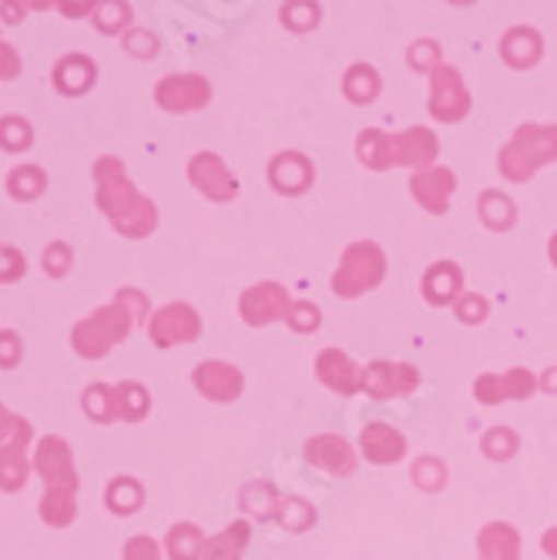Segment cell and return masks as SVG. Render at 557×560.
<instances>
[{"mask_svg": "<svg viewBox=\"0 0 557 560\" xmlns=\"http://www.w3.org/2000/svg\"><path fill=\"white\" fill-rule=\"evenodd\" d=\"M94 195H97V206L105 212L115 225L118 235L128 238H144L151 235L159 222L155 206L135 188V182L128 178L125 165L118 159H97L94 162Z\"/></svg>", "mask_w": 557, "mask_h": 560, "instance_id": "cell-1", "label": "cell"}, {"mask_svg": "<svg viewBox=\"0 0 557 560\" xmlns=\"http://www.w3.org/2000/svg\"><path fill=\"white\" fill-rule=\"evenodd\" d=\"M437 155V138L427 128H410L403 135H380L367 131L360 138V159L370 168H386V165H430Z\"/></svg>", "mask_w": 557, "mask_h": 560, "instance_id": "cell-2", "label": "cell"}, {"mask_svg": "<svg viewBox=\"0 0 557 560\" xmlns=\"http://www.w3.org/2000/svg\"><path fill=\"white\" fill-rule=\"evenodd\" d=\"M131 326H135V313L125 302L101 305L97 313H91L71 329V346L84 360H101V355H108L118 342H125Z\"/></svg>", "mask_w": 557, "mask_h": 560, "instance_id": "cell-3", "label": "cell"}, {"mask_svg": "<svg viewBox=\"0 0 557 560\" xmlns=\"http://www.w3.org/2000/svg\"><path fill=\"white\" fill-rule=\"evenodd\" d=\"M544 162H557V125H524L503 148L500 172L511 182H524Z\"/></svg>", "mask_w": 557, "mask_h": 560, "instance_id": "cell-4", "label": "cell"}, {"mask_svg": "<svg viewBox=\"0 0 557 560\" xmlns=\"http://www.w3.org/2000/svg\"><path fill=\"white\" fill-rule=\"evenodd\" d=\"M380 279H383V252L370 242H360V245L346 248L343 266L333 276V289H336V295L352 299V295L373 289Z\"/></svg>", "mask_w": 557, "mask_h": 560, "instance_id": "cell-5", "label": "cell"}, {"mask_svg": "<svg viewBox=\"0 0 557 560\" xmlns=\"http://www.w3.org/2000/svg\"><path fill=\"white\" fill-rule=\"evenodd\" d=\"M148 332H151V342L169 349L178 342H192L201 332V323H198V313L192 310V305L172 302V305H162V310L151 316Z\"/></svg>", "mask_w": 557, "mask_h": 560, "instance_id": "cell-6", "label": "cell"}, {"mask_svg": "<svg viewBox=\"0 0 557 560\" xmlns=\"http://www.w3.org/2000/svg\"><path fill=\"white\" fill-rule=\"evenodd\" d=\"M212 97V88L206 78L198 74H169L159 81L155 88V101L165 108V112H198L206 108Z\"/></svg>", "mask_w": 557, "mask_h": 560, "instance_id": "cell-7", "label": "cell"}, {"mask_svg": "<svg viewBox=\"0 0 557 560\" xmlns=\"http://www.w3.org/2000/svg\"><path fill=\"white\" fill-rule=\"evenodd\" d=\"M34 470L47 487H71L78 490V470L71 446L61 436H44L34 450Z\"/></svg>", "mask_w": 557, "mask_h": 560, "instance_id": "cell-8", "label": "cell"}, {"mask_svg": "<svg viewBox=\"0 0 557 560\" xmlns=\"http://www.w3.org/2000/svg\"><path fill=\"white\" fill-rule=\"evenodd\" d=\"M27 443H31V423L18 417L14 433L0 443V490L4 493H18L27 483V474H31Z\"/></svg>", "mask_w": 557, "mask_h": 560, "instance_id": "cell-9", "label": "cell"}, {"mask_svg": "<svg viewBox=\"0 0 557 560\" xmlns=\"http://www.w3.org/2000/svg\"><path fill=\"white\" fill-rule=\"evenodd\" d=\"M360 383L376 399H390V396H407L410 389H417L420 376L407 363H373V366H367Z\"/></svg>", "mask_w": 557, "mask_h": 560, "instance_id": "cell-10", "label": "cell"}, {"mask_svg": "<svg viewBox=\"0 0 557 560\" xmlns=\"http://www.w3.org/2000/svg\"><path fill=\"white\" fill-rule=\"evenodd\" d=\"M188 178L195 182V188H198V191H206V195H209V198H216V201H229V198L239 191V185H235L232 172L219 162V155H212V151H201V155H195V159H192V165H188Z\"/></svg>", "mask_w": 557, "mask_h": 560, "instance_id": "cell-11", "label": "cell"}, {"mask_svg": "<svg viewBox=\"0 0 557 560\" xmlns=\"http://www.w3.org/2000/svg\"><path fill=\"white\" fill-rule=\"evenodd\" d=\"M242 316L248 326H266L279 316H289V299L286 289L276 282H263V285H252L242 295Z\"/></svg>", "mask_w": 557, "mask_h": 560, "instance_id": "cell-12", "label": "cell"}, {"mask_svg": "<svg viewBox=\"0 0 557 560\" xmlns=\"http://www.w3.org/2000/svg\"><path fill=\"white\" fill-rule=\"evenodd\" d=\"M433 118L440 121H461L471 108L467 91L461 84V74L453 68H437L433 74Z\"/></svg>", "mask_w": 557, "mask_h": 560, "instance_id": "cell-13", "label": "cell"}, {"mask_svg": "<svg viewBox=\"0 0 557 560\" xmlns=\"http://www.w3.org/2000/svg\"><path fill=\"white\" fill-rule=\"evenodd\" d=\"M192 380L201 396L219 399V402H229L242 393V373L229 363H201Z\"/></svg>", "mask_w": 557, "mask_h": 560, "instance_id": "cell-14", "label": "cell"}, {"mask_svg": "<svg viewBox=\"0 0 557 560\" xmlns=\"http://www.w3.org/2000/svg\"><path fill=\"white\" fill-rule=\"evenodd\" d=\"M306 456H310V464L329 470L333 477H349L352 467H357V456H352V450H349V443L343 436H316V440H310Z\"/></svg>", "mask_w": 557, "mask_h": 560, "instance_id": "cell-15", "label": "cell"}, {"mask_svg": "<svg viewBox=\"0 0 557 560\" xmlns=\"http://www.w3.org/2000/svg\"><path fill=\"white\" fill-rule=\"evenodd\" d=\"M534 389V376L527 370H508L503 376L490 373V376H480L477 380V396L484 402H497V399H521V396H531Z\"/></svg>", "mask_w": 557, "mask_h": 560, "instance_id": "cell-16", "label": "cell"}, {"mask_svg": "<svg viewBox=\"0 0 557 560\" xmlns=\"http://www.w3.org/2000/svg\"><path fill=\"white\" fill-rule=\"evenodd\" d=\"M360 446L367 453V460H373V464H396L399 456L407 453L403 436L386 423H367V430L360 436Z\"/></svg>", "mask_w": 557, "mask_h": 560, "instance_id": "cell-17", "label": "cell"}, {"mask_svg": "<svg viewBox=\"0 0 557 560\" xmlns=\"http://www.w3.org/2000/svg\"><path fill=\"white\" fill-rule=\"evenodd\" d=\"M453 172L446 168H430V172H417L414 175V195L427 212H443L450 191H453Z\"/></svg>", "mask_w": 557, "mask_h": 560, "instance_id": "cell-18", "label": "cell"}, {"mask_svg": "<svg viewBox=\"0 0 557 560\" xmlns=\"http://www.w3.org/2000/svg\"><path fill=\"white\" fill-rule=\"evenodd\" d=\"M94 74H97V68H94L91 58H84V55H68V58H61L58 68H55V88H58L61 94H68V97H78V94L91 91Z\"/></svg>", "mask_w": 557, "mask_h": 560, "instance_id": "cell-19", "label": "cell"}, {"mask_svg": "<svg viewBox=\"0 0 557 560\" xmlns=\"http://www.w3.org/2000/svg\"><path fill=\"white\" fill-rule=\"evenodd\" d=\"M78 490L71 487H47V493L40 497V521L50 524V527H68L74 524L78 517V500H74Z\"/></svg>", "mask_w": 557, "mask_h": 560, "instance_id": "cell-20", "label": "cell"}, {"mask_svg": "<svg viewBox=\"0 0 557 560\" xmlns=\"http://www.w3.org/2000/svg\"><path fill=\"white\" fill-rule=\"evenodd\" d=\"M316 370H320V380H323L326 386L339 389L343 396H349L352 389H357V366H352L339 349L323 352V355H320V363H316Z\"/></svg>", "mask_w": 557, "mask_h": 560, "instance_id": "cell-21", "label": "cell"}, {"mask_svg": "<svg viewBox=\"0 0 557 560\" xmlns=\"http://www.w3.org/2000/svg\"><path fill=\"white\" fill-rule=\"evenodd\" d=\"M518 534L511 524H490L480 534V553L484 560H518Z\"/></svg>", "mask_w": 557, "mask_h": 560, "instance_id": "cell-22", "label": "cell"}, {"mask_svg": "<svg viewBox=\"0 0 557 560\" xmlns=\"http://www.w3.org/2000/svg\"><path fill=\"white\" fill-rule=\"evenodd\" d=\"M248 544V524L239 521L229 530H222L219 537L206 540V550H201V560H242V550Z\"/></svg>", "mask_w": 557, "mask_h": 560, "instance_id": "cell-23", "label": "cell"}, {"mask_svg": "<svg viewBox=\"0 0 557 560\" xmlns=\"http://www.w3.org/2000/svg\"><path fill=\"white\" fill-rule=\"evenodd\" d=\"M105 500H108V511H112V514L128 517V514H135L138 506H141L144 490H141V483H138L135 477H115V480L108 483Z\"/></svg>", "mask_w": 557, "mask_h": 560, "instance_id": "cell-24", "label": "cell"}, {"mask_svg": "<svg viewBox=\"0 0 557 560\" xmlns=\"http://www.w3.org/2000/svg\"><path fill=\"white\" fill-rule=\"evenodd\" d=\"M148 413V393L141 383H118L115 386V420L135 423Z\"/></svg>", "mask_w": 557, "mask_h": 560, "instance_id": "cell-25", "label": "cell"}, {"mask_svg": "<svg viewBox=\"0 0 557 560\" xmlns=\"http://www.w3.org/2000/svg\"><path fill=\"white\" fill-rule=\"evenodd\" d=\"M201 550H206V537L195 524H175L169 530V557L172 560H201Z\"/></svg>", "mask_w": 557, "mask_h": 560, "instance_id": "cell-26", "label": "cell"}, {"mask_svg": "<svg viewBox=\"0 0 557 560\" xmlns=\"http://www.w3.org/2000/svg\"><path fill=\"white\" fill-rule=\"evenodd\" d=\"M44 188H47V175L37 165H18L8 175V195L18 201H34L37 195H44Z\"/></svg>", "mask_w": 557, "mask_h": 560, "instance_id": "cell-27", "label": "cell"}, {"mask_svg": "<svg viewBox=\"0 0 557 560\" xmlns=\"http://www.w3.org/2000/svg\"><path fill=\"white\" fill-rule=\"evenodd\" d=\"M34 141V128L27 118L21 115H4L0 118V148L11 151V155H18V151H27Z\"/></svg>", "mask_w": 557, "mask_h": 560, "instance_id": "cell-28", "label": "cell"}, {"mask_svg": "<svg viewBox=\"0 0 557 560\" xmlns=\"http://www.w3.org/2000/svg\"><path fill=\"white\" fill-rule=\"evenodd\" d=\"M84 413L94 423H112L115 420V386L94 383L84 389Z\"/></svg>", "mask_w": 557, "mask_h": 560, "instance_id": "cell-29", "label": "cell"}, {"mask_svg": "<svg viewBox=\"0 0 557 560\" xmlns=\"http://www.w3.org/2000/svg\"><path fill=\"white\" fill-rule=\"evenodd\" d=\"M91 21H94L97 31L118 34V31H125V24L131 21V8H128V4H118V0H105V4H94Z\"/></svg>", "mask_w": 557, "mask_h": 560, "instance_id": "cell-30", "label": "cell"}, {"mask_svg": "<svg viewBox=\"0 0 557 560\" xmlns=\"http://www.w3.org/2000/svg\"><path fill=\"white\" fill-rule=\"evenodd\" d=\"M71 262H74L71 245H65V242H50V245L44 248V256H40L44 272H47V276H55V279L68 276V272H71Z\"/></svg>", "mask_w": 557, "mask_h": 560, "instance_id": "cell-31", "label": "cell"}, {"mask_svg": "<svg viewBox=\"0 0 557 560\" xmlns=\"http://www.w3.org/2000/svg\"><path fill=\"white\" fill-rule=\"evenodd\" d=\"M27 272L24 256L14 245H0V282H18Z\"/></svg>", "mask_w": 557, "mask_h": 560, "instance_id": "cell-32", "label": "cell"}, {"mask_svg": "<svg viewBox=\"0 0 557 560\" xmlns=\"http://www.w3.org/2000/svg\"><path fill=\"white\" fill-rule=\"evenodd\" d=\"M24 355V342L18 332L11 329H0V370H14Z\"/></svg>", "mask_w": 557, "mask_h": 560, "instance_id": "cell-33", "label": "cell"}, {"mask_svg": "<svg viewBox=\"0 0 557 560\" xmlns=\"http://www.w3.org/2000/svg\"><path fill=\"white\" fill-rule=\"evenodd\" d=\"M125 560H162V553H159L155 540L141 534V537H131L125 544Z\"/></svg>", "mask_w": 557, "mask_h": 560, "instance_id": "cell-34", "label": "cell"}, {"mask_svg": "<svg viewBox=\"0 0 557 560\" xmlns=\"http://www.w3.org/2000/svg\"><path fill=\"white\" fill-rule=\"evenodd\" d=\"M21 74V58H18V50L8 44V40H0V81H11Z\"/></svg>", "mask_w": 557, "mask_h": 560, "instance_id": "cell-35", "label": "cell"}, {"mask_svg": "<svg viewBox=\"0 0 557 560\" xmlns=\"http://www.w3.org/2000/svg\"><path fill=\"white\" fill-rule=\"evenodd\" d=\"M295 329H316L320 326V313H316V305H306V302H302V305H295V310H292V316H286Z\"/></svg>", "mask_w": 557, "mask_h": 560, "instance_id": "cell-36", "label": "cell"}, {"mask_svg": "<svg viewBox=\"0 0 557 560\" xmlns=\"http://www.w3.org/2000/svg\"><path fill=\"white\" fill-rule=\"evenodd\" d=\"M125 47L131 50V55H138V58H148V55H155V37H148L141 31H131L125 37Z\"/></svg>", "mask_w": 557, "mask_h": 560, "instance_id": "cell-37", "label": "cell"}, {"mask_svg": "<svg viewBox=\"0 0 557 560\" xmlns=\"http://www.w3.org/2000/svg\"><path fill=\"white\" fill-rule=\"evenodd\" d=\"M14 427H18V417H14V413H8V406L0 402V443H4V440L14 433Z\"/></svg>", "mask_w": 557, "mask_h": 560, "instance_id": "cell-38", "label": "cell"}, {"mask_svg": "<svg viewBox=\"0 0 557 560\" xmlns=\"http://www.w3.org/2000/svg\"><path fill=\"white\" fill-rule=\"evenodd\" d=\"M27 11H34L31 4H0V18H8L11 24H18Z\"/></svg>", "mask_w": 557, "mask_h": 560, "instance_id": "cell-39", "label": "cell"}, {"mask_svg": "<svg viewBox=\"0 0 557 560\" xmlns=\"http://www.w3.org/2000/svg\"><path fill=\"white\" fill-rule=\"evenodd\" d=\"M461 316L471 323V319H484V302L480 299H467L464 305H461Z\"/></svg>", "mask_w": 557, "mask_h": 560, "instance_id": "cell-40", "label": "cell"}, {"mask_svg": "<svg viewBox=\"0 0 557 560\" xmlns=\"http://www.w3.org/2000/svg\"><path fill=\"white\" fill-rule=\"evenodd\" d=\"M58 11L68 18H81V14H94V4H58Z\"/></svg>", "mask_w": 557, "mask_h": 560, "instance_id": "cell-41", "label": "cell"}, {"mask_svg": "<svg viewBox=\"0 0 557 560\" xmlns=\"http://www.w3.org/2000/svg\"><path fill=\"white\" fill-rule=\"evenodd\" d=\"M544 550H547L550 557H557V527L544 534Z\"/></svg>", "mask_w": 557, "mask_h": 560, "instance_id": "cell-42", "label": "cell"}, {"mask_svg": "<svg viewBox=\"0 0 557 560\" xmlns=\"http://www.w3.org/2000/svg\"><path fill=\"white\" fill-rule=\"evenodd\" d=\"M550 256H554V262H557V238L550 242Z\"/></svg>", "mask_w": 557, "mask_h": 560, "instance_id": "cell-43", "label": "cell"}]
</instances>
